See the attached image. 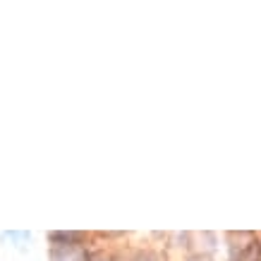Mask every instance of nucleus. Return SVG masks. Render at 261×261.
I'll return each instance as SVG.
<instances>
[{"label":"nucleus","mask_w":261,"mask_h":261,"mask_svg":"<svg viewBox=\"0 0 261 261\" xmlns=\"http://www.w3.org/2000/svg\"><path fill=\"white\" fill-rule=\"evenodd\" d=\"M48 247H94L96 238L89 230H48Z\"/></svg>","instance_id":"f257e3e1"},{"label":"nucleus","mask_w":261,"mask_h":261,"mask_svg":"<svg viewBox=\"0 0 261 261\" xmlns=\"http://www.w3.org/2000/svg\"><path fill=\"white\" fill-rule=\"evenodd\" d=\"M221 249V235L214 230H192V245L190 254H208L216 256V252Z\"/></svg>","instance_id":"f03ea898"},{"label":"nucleus","mask_w":261,"mask_h":261,"mask_svg":"<svg viewBox=\"0 0 261 261\" xmlns=\"http://www.w3.org/2000/svg\"><path fill=\"white\" fill-rule=\"evenodd\" d=\"M48 261H91V247H48Z\"/></svg>","instance_id":"7ed1b4c3"},{"label":"nucleus","mask_w":261,"mask_h":261,"mask_svg":"<svg viewBox=\"0 0 261 261\" xmlns=\"http://www.w3.org/2000/svg\"><path fill=\"white\" fill-rule=\"evenodd\" d=\"M0 242L10 245L17 252L27 254L34 242V232H29V230H5V232H0Z\"/></svg>","instance_id":"20e7f679"},{"label":"nucleus","mask_w":261,"mask_h":261,"mask_svg":"<svg viewBox=\"0 0 261 261\" xmlns=\"http://www.w3.org/2000/svg\"><path fill=\"white\" fill-rule=\"evenodd\" d=\"M122 261H168V256L159 247H135L122 254Z\"/></svg>","instance_id":"39448f33"},{"label":"nucleus","mask_w":261,"mask_h":261,"mask_svg":"<svg viewBox=\"0 0 261 261\" xmlns=\"http://www.w3.org/2000/svg\"><path fill=\"white\" fill-rule=\"evenodd\" d=\"M91 261H122V254L118 252V249H113L111 245H98L96 242L94 247H91Z\"/></svg>","instance_id":"423d86ee"},{"label":"nucleus","mask_w":261,"mask_h":261,"mask_svg":"<svg viewBox=\"0 0 261 261\" xmlns=\"http://www.w3.org/2000/svg\"><path fill=\"white\" fill-rule=\"evenodd\" d=\"M182 261H216V256H208V254H187Z\"/></svg>","instance_id":"0eeeda50"}]
</instances>
